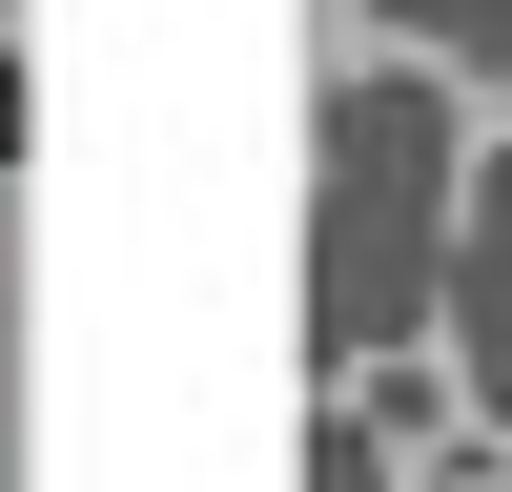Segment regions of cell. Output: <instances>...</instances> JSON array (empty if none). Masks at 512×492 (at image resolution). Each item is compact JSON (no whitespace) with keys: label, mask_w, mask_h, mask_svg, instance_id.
Here are the masks:
<instances>
[{"label":"cell","mask_w":512,"mask_h":492,"mask_svg":"<svg viewBox=\"0 0 512 492\" xmlns=\"http://www.w3.org/2000/svg\"><path fill=\"white\" fill-rule=\"evenodd\" d=\"M308 492H410V472H390V410L328 390V410H308Z\"/></svg>","instance_id":"cell-3"},{"label":"cell","mask_w":512,"mask_h":492,"mask_svg":"<svg viewBox=\"0 0 512 492\" xmlns=\"http://www.w3.org/2000/svg\"><path fill=\"white\" fill-rule=\"evenodd\" d=\"M21 123H41V82H21V21H0V164H21Z\"/></svg>","instance_id":"cell-7"},{"label":"cell","mask_w":512,"mask_h":492,"mask_svg":"<svg viewBox=\"0 0 512 492\" xmlns=\"http://www.w3.org/2000/svg\"><path fill=\"white\" fill-rule=\"evenodd\" d=\"M451 246H512V123L472 144V185H451Z\"/></svg>","instance_id":"cell-4"},{"label":"cell","mask_w":512,"mask_h":492,"mask_svg":"<svg viewBox=\"0 0 512 492\" xmlns=\"http://www.w3.org/2000/svg\"><path fill=\"white\" fill-rule=\"evenodd\" d=\"M472 144H492V103L451 62H410V41H369V62L328 82V164H308V369H328V390L431 349Z\"/></svg>","instance_id":"cell-1"},{"label":"cell","mask_w":512,"mask_h":492,"mask_svg":"<svg viewBox=\"0 0 512 492\" xmlns=\"http://www.w3.org/2000/svg\"><path fill=\"white\" fill-rule=\"evenodd\" d=\"M431 369H451V410H472V431H512V246H451Z\"/></svg>","instance_id":"cell-2"},{"label":"cell","mask_w":512,"mask_h":492,"mask_svg":"<svg viewBox=\"0 0 512 492\" xmlns=\"http://www.w3.org/2000/svg\"><path fill=\"white\" fill-rule=\"evenodd\" d=\"M451 82H472V103L512 123V0H472V41H451Z\"/></svg>","instance_id":"cell-5"},{"label":"cell","mask_w":512,"mask_h":492,"mask_svg":"<svg viewBox=\"0 0 512 492\" xmlns=\"http://www.w3.org/2000/svg\"><path fill=\"white\" fill-rule=\"evenodd\" d=\"M369 41H410V62H451V41H472V0H369Z\"/></svg>","instance_id":"cell-6"}]
</instances>
